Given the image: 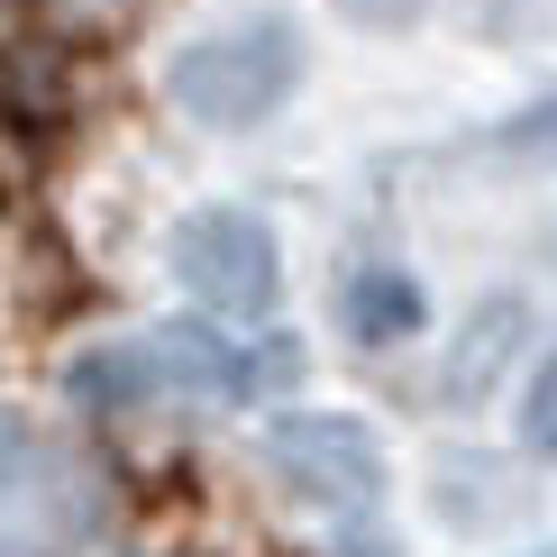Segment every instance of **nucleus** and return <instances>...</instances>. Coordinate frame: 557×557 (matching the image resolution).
<instances>
[{"instance_id": "20e7f679", "label": "nucleus", "mask_w": 557, "mask_h": 557, "mask_svg": "<svg viewBox=\"0 0 557 557\" xmlns=\"http://www.w3.org/2000/svg\"><path fill=\"white\" fill-rule=\"evenodd\" d=\"M156 366H165V393H193V403H257V347L201 330V320L156 330Z\"/></svg>"}, {"instance_id": "0eeeda50", "label": "nucleus", "mask_w": 557, "mask_h": 557, "mask_svg": "<svg viewBox=\"0 0 557 557\" xmlns=\"http://www.w3.org/2000/svg\"><path fill=\"white\" fill-rule=\"evenodd\" d=\"M338 320H347L357 347H403L421 330V284H411L403 265H357L338 284Z\"/></svg>"}, {"instance_id": "9d476101", "label": "nucleus", "mask_w": 557, "mask_h": 557, "mask_svg": "<svg viewBox=\"0 0 557 557\" xmlns=\"http://www.w3.org/2000/svg\"><path fill=\"white\" fill-rule=\"evenodd\" d=\"M347 18H357V28H411V18H421V0H338Z\"/></svg>"}, {"instance_id": "f257e3e1", "label": "nucleus", "mask_w": 557, "mask_h": 557, "mask_svg": "<svg viewBox=\"0 0 557 557\" xmlns=\"http://www.w3.org/2000/svg\"><path fill=\"white\" fill-rule=\"evenodd\" d=\"M293 74H301V37L284 18H247V28H220L201 46H183L165 64V101L193 128H257L293 91Z\"/></svg>"}, {"instance_id": "7ed1b4c3", "label": "nucleus", "mask_w": 557, "mask_h": 557, "mask_svg": "<svg viewBox=\"0 0 557 557\" xmlns=\"http://www.w3.org/2000/svg\"><path fill=\"white\" fill-rule=\"evenodd\" d=\"M174 274L193 301H211L228 320H257L284 293V257H274V228L257 211H193L174 228Z\"/></svg>"}, {"instance_id": "423d86ee", "label": "nucleus", "mask_w": 557, "mask_h": 557, "mask_svg": "<svg viewBox=\"0 0 557 557\" xmlns=\"http://www.w3.org/2000/svg\"><path fill=\"white\" fill-rule=\"evenodd\" d=\"M521 338H530V311L512 293H494L484 311L467 320V338H457V357H448V403H484L503 375H512V357H521Z\"/></svg>"}, {"instance_id": "6e6552de", "label": "nucleus", "mask_w": 557, "mask_h": 557, "mask_svg": "<svg viewBox=\"0 0 557 557\" xmlns=\"http://www.w3.org/2000/svg\"><path fill=\"white\" fill-rule=\"evenodd\" d=\"M37 28L64 37V46H120L137 18H147V0H28Z\"/></svg>"}, {"instance_id": "9b49d317", "label": "nucleus", "mask_w": 557, "mask_h": 557, "mask_svg": "<svg viewBox=\"0 0 557 557\" xmlns=\"http://www.w3.org/2000/svg\"><path fill=\"white\" fill-rule=\"evenodd\" d=\"M18 467H28V430H18V411L0 403V484H10Z\"/></svg>"}, {"instance_id": "1a4fd4ad", "label": "nucleus", "mask_w": 557, "mask_h": 557, "mask_svg": "<svg viewBox=\"0 0 557 557\" xmlns=\"http://www.w3.org/2000/svg\"><path fill=\"white\" fill-rule=\"evenodd\" d=\"M530 448L557 457V357L540 366V384H530Z\"/></svg>"}, {"instance_id": "39448f33", "label": "nucleus", "mask_w": 557, "mask_h": 557, "mask_svg": "<svg viewBox=\"0 0 557 557\" xmlns=\"http://www.w3.org/2000/svg\"><path fill=\"white\" fill-rule=\"evenodd\" d=\"M165 393V366H156V338H120V347H91V357L74 366V403L91 411V421H137V411Z\"/></svg>"}, {"instance_id": "f8f14e48", "label": "nucleus", "mask_w": 557, "mask_h": 557, "mask_svg": "<svg viewBox=\"0 0 557 557\" xmlns=\"http://www.w3.org/2000/svg\"><path fill=\"white\" fill-rule=\"evenodd\" d=\"M512 137H521V147H548V156H557V101L521 110V120H512Z\"/></svg>"}, {"instance_id": "f03ea898", "label": "nucleus", "mask_w": 557, "mask_h": 557, "mask_svg": "<svg viewBox=\"0 0 557 557\" xmlns=\"http://www.w3.org/2000/svg\"><path fill=\"white\" fill-rule=\"evenodd\" d=\"M265 467L311 512H366L384 494V448L347 411H284V421H265Z\"/></svg>"}]
</instances>
